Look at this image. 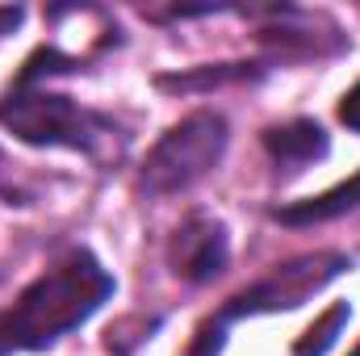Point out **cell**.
Here are the masks:
<instances>
[{
  "instance_id": "1",
  "label": "cell",
  "mask_w": 360,
  "mask_h": 356,
  "mask_svg": "<svg viewBox=\"0 0 360 356\" xmlns=\"http://www.w3.org/2000/svg\"><path fill=\"white\" fill-rule=\"evenodd\" d=\"M80 72L76 55H63L59 46H38L13 84L0 92V130H8L25 147H46V151H76L92 164H117L126 155L130 134L101 109L80 105L68 92H55V76Z\"/></svg>"
},
{
  "instance_id": "4",
  "label": "cell",
  "mask_w": 360,
  "mask_h": 356,
  "mask_svg": "<svg viewBox=\"0 0 360 356\" xmlns=\"http://www.w3.org/2000/svg\"><path fill=\"white\" fill-rule=\"evenodd\" d=\"M231 147V122L218 109H193L172 122L139 168V189L147 197H176L205 180Z\"/></svg>"
},
{
  "instance_id": "12",
  "label": "cell",
  "mask_w": 360,
  "mask_h": 356,
  "mask_svg": "<svg viewBox=\"0 0 360 356\" xmlns=\"http://www.w3.org/2000/svg\"><path fill=\"white\" fill-rule=\"evenodd\" d=\"M0 197H8V201H25V197L17 193V184H13V164H8L4 147H0Z\"/></svg>"
},
{
  "instance_id": "14",
  "label": "cell",
  "mask_w": 360,
  "mask_h": 356,
  "mask_svg": "<svg viewBox=\"0 0 360 356\" xmlns=\"http://www.w3.org/2000/svg\"><path fill=\"white\" fill-rule=\"evenodd\" d=\"M352 356H360V344H356V352H352Z\"/></svg>"
},
{
  "instance_id": "13",
  "label": "cell",
  "mask_w": 360,
  "mask_h": 356,
  "mask_svg": "<svg viewBox=\"0 0 360 356\" xmlns=\"http://www.w3.org/2000/svg\"><path fill=\"white\" fill-rule=\"evenodd\" d=\"M21 21H25V8L21 4H0V38H8Z\"/></svg>"
},
{
  "instance_id": "11",
  "label": "cell",
  "mask_w": 360,
  "mask_h": 356,
  "mask_svg": "<svg viewBox=\"0 0 360 356\" xmlns=\"http://www.w3.org/2000/svg\"><path fill=\"white\" fill-rule=\"evenodd\" d=\"M340 122H344L352 134H360V80L344 92V101H340Z\"/></svg>"
},
{
  "instance_id": "7",
  "label": "cell",
  "mask_w": 360,
  "mask_h": 356,
  "mask_svg": "<svg viewBox=\"0 0 360 356\" xmlns=\"http://www.w3.org/2000/svg\"><path fill=\"white\" fill-rule=\"evenodd\" d=\"M260 143H264V155H269L272 172L281 180L302 177L306 168H314L331 151L327 130L319 122H310V117H293V122H281V126L260 130Z\"/></svg>"
},
{
  "instance_id": "6",
  "label": "cell",
  "mask_w": 360,
  "mask_h": 356,
  "mask_svg": "<svg viewBox=\"0 0 360 356\" xmlns=\"http://www.w3.org/2000/svg\"><path fill=\"white\" fill-rule=\"evenodd\" d=\"M252 17H260V42L272 46L281 59H323V55H335L348 46V38L340 30H331L335 21L323 13L272 4V8L252 13Z\"/></svg>"
},
{
  "instance_id": "3",
  "label": "cell",
  "mask_w": 360,
  "mask_h": 356,
  "mask_svg": "<svg viewBox=\"0 0 360 356\" xmlns=\"http://www.w3.org/2000/svg\"><path fill=\"white\" fill-rule=\"evenodd\" d=\"M344 272H352V256L323 248V252H302L285 265H272L260 281L243 285L239 293H231L214 314H205L188 340L184 356H222L226 331L243 319H260V314H289L306 302H314L331 281H340Z\"/></svg>"
},
{
  "instance_id": "5",
  "label": "cell",
  "mask_w": 360,
  "mask_h": 356,
  "mask_svg": "<svg viewBox=\"0 0 360 356\" xmlns=\"http://www.w3.org/2000/svg\"><path fill=\"white\" fill-rule=\"evenodd\" d=\"M164 260H168V272L184 285H205V281L222 276L226 265H231V231H226V222L218 214L193 210L168 235Z\"/></svg>"
},
{
  "instance_id": "10",
  "label": "cell",
  "mask_w": 360,
  "mask_h": 356,
  "mask_svg": "<svg viewBox=\"0 0 360 356\" xmlns=\"http://www.w3.org/2000/svg\"><path fill=\"white\" fill-rule=\"evenodd\" d=\"M252 68H260V63H222V68L201 72V76H160V89H210L222 80H252V76H260Z\"/></svg>"
},
{
  "instance_id": "2",
  "label": "cell",
  "mask_w": 360,
  "mask_h": 356,
  "mask_svg": "<svg viewBox=\"0 0 360 356\" xmlns=\"http://www.w3.org/2000/svg\"><path fill=\"white\" fill-rule=\"evenodd\" d=\"M117 281L92 248H68L42 268L8 306H0V356L42 352L63 336L80 331L113 298Z\"/></svg>"
},
{
  "instance_id": "8",
  "label": "cell",
  "mask_w": 360,
  "mask_h": 356,
  "mask_svg": "<svg viewBox=\"0 0 360 356\" xmlns=\"http://www.w3.org/2000/svg\"><path fill=\"white\" fill-rule=\"evenodd\" d=\"M360 205V172L319 197H306V201H289V205H272L269 218L281 227H319V222H331V218H344Z\"/></svg>"
},
{
  "instance_id": "9",
  "label": "cell",
  "mask_w": 360,
  "mask_h": 356,
  "mask_svg": "<svg viewBox=\"0 0 360 356\" xmlns=\"http://www.w3.org/2000/svg\"><path fill=\"white\" fill-rule=\"evenodd\" d=\"M348 319H352V306L348 302H335L297 344H293V356H327L335 348V340H340V331L348 327Z\"/></svg>"
}]
</instances>
